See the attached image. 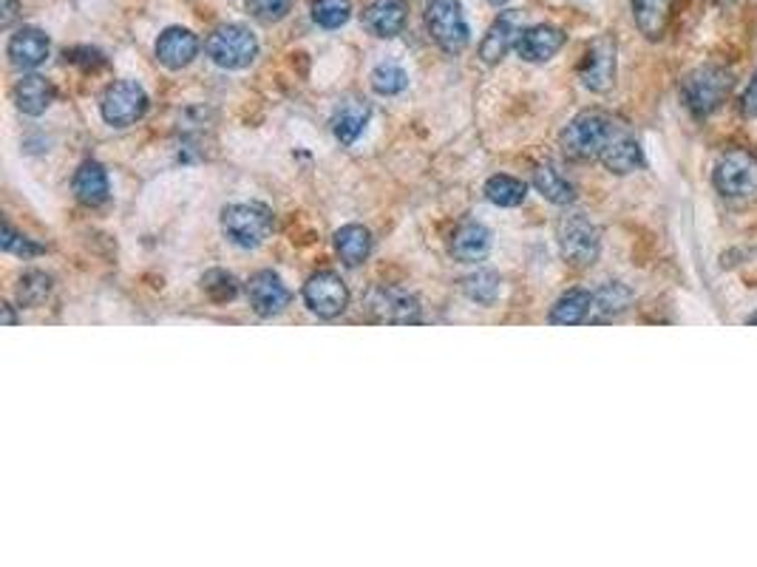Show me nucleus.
Segmentation results:
<instances>
[{
    "mask_svg": "<svg viewBox=\"0 0 757 567\" xmlns=\"http://www.w3.org/2000/svg\"><path fill=\"white\" fill-rule=\"evenodd\" d=\"M732 86H735V77L729 68L707 63L686 74L681 83V100L695 117H709L729 100Z\"/></svg>",
    "mask_w": 757,
    "mask_h": 567,
    "instance_id": "1",
    "label": "nucleus"
},
{
    "mask_svg": "<svg viewBox=\"0 0 757 567\" xmlns=\"http://www.w3.org/2000/svg\"><path fill=\"white\" fill-rule=\"evenodd\" d=\"M616 128L619 123L605 111H582L562 131V151L568 153L570 160H598Z\"/></svg>",
    "mask_w": 757,
    "mask_h": 567,
    "instance_id": "2",
    "label": "nucleus"
},
{
    "mask_svg": "<svg viewBox=\"0 0 757 567\" xmlns=\"http://www.w3.org/2000/svg\"><path fill=\"white\" fill-rule=\"evenodd\" d=\"M222 234L241 250L258 248L273 234V211L258 202L227 204L222 211Z\"/></svg>",
    "mask_w": 757,
    "mask_h": 567,
    "instance_id": "3",
    "label": "nucleus"
},
{
    "mask_svg": "<svg viewBox=\"0 0 757 567\" xmlns=\"http://www.w3.org/2000/svg\"><path fill=\"white\" fill-rule=\"evenodd\" d=\"M712 185L723 199L757 197V156L743 148L721 153L715 162Z\"/></svg>",
    "mask_w": 757,
    "mask_h": 567,
    "instance_id": "4",
    "label": "nucleus"
},
{
    "mask_svg": "<svg viewBox=\"0 0 757 567\" xmlns=\"http://www.w3.org/2000/svg\"><path fill=\"white\" fill-rule=\"evenodd\" d=\"M559 250L573 267H590L602 253V234L584 213H570L559 222Z\"/></svg>",
    "mask_w": 757,
    "mask_h": 567,
    "instance_id": "5",
    "label": "nucleus"
},
{
    "mask_svg": "<svg viewBox=\"0 0 757 567\" xmlns=\"http://www.w3.org/2000/svg\"><path fill=\"white\" fill-rule=\"evenodd\" d=\"M258 54V40L244 26H219L207 37V58L219 68H248Z\"/></svg>",
    "mask_w": 757,
    "mask_h": 567,
    "instance_id": "6",
    "label": "nucleus"
},
{
    "mask_svg": "<svg viewBox=\"0 0 757 567\" xmlns=\"http://www.w3.org/2000/svg\"><path fill=\"white\" fill-rule=\"evenodd\" d=\"M426 26L434 43L449 54H457L468 46V23L459 0H431L426 9Z\"/></svg>",
    "mask_w": 757,
    "mask_h": 567,
    "instance_id": "7",
    "label": "nucleus"
},
{
    "mask_svg": "<svg viewBox=\"0 0 757 567\" xmlns=\"http://www.w3.org/2000/svg\"><path fill=\"white\" fill-rule=\"evenodd\" d=\"M102 119L114 128H128V125L139 123L148 111V94L146 88L137 80H119L102 94Z\"/></svg>",
    "mask_w": 757,
    "mask_h": 567,
    "instance_id": "8",
    "label": "nucleus"
},
{
    "mask_svg": "<svg viewBox=\"0 0 757 567\" xmlns=\"http://www.w3.org/2000/svg\"><path fill=\"white\" fill-rule=\"evenodd\" d=\"M366 313L380 324H417L420 320V304L403 287L380 284L366 295Z\"/></svg>",
    "mask_w": 757,
    "mask_h": 567,
    "instance_id": "9",
    "label": "nucleus"
},
{
    "mask_svg": "<svg viewBox=\"0 0 757 567\" xmlns=\"http://www.w3.org/2000/svg\"><path fill=\"white\" fill-rule=\"evenodd\" d=\"M579 80L596 94L610 91L613 80H616V40L613 37H596L590 43L582 66H579Z\"/></svg>",
    "mask_w": 757,
    "mask_h": 567,
    "instance_id": "10",
    "label": "nucleus"
},
{
    "mask_svg": "<svg viewBox=\"0 0 757 567\" xmlns=\"http://www.w3.org/2000/svg\"><path fill=\"white\" fill-rule=\"evenodd\" d=\"M304 301L320 318H336V315H341L350 306V290H346L341 276L327 269V273H315L304 284Z\"/></svg>",
    "mask_w": 757,
    "mask_h": 567,
    "instance_id": "11",
    "label": "nucleus"
},
{
    "mask_svg": "<svg viewBox=\"0 0 757 567\" xmlns=\"http://www.w3.org/2000/svg\"><path fill=\"white\" fill-rule=\"evenodd\" d=\"M248 299L250 306H253L262 318H273V315L285 313L287 306H290L292 292L287 290L285 281H281L273 269H262V273H255V276L250 278Z\"/></svg>",
    "mask_w": 757,
    "mask_h": 567,
    "instance_id": "12",
    "label": "nucleus"
},
{
    "mask_svg": "<svg viewBox=\"0 0 757 567\" xmlns=\"http://www.w3.org/2000/svg\"><path fill=\"white\" fill-rule=\"evenodd\" d=\"M522 32H525L522 12H503V15L491 23L489 35L482 37V43H480L482 63H489V66L500 63V60L508 54L510 46H517Z\"/></svg>",
    "mask_w": 757,
    "mask_h": 567,
    "instance_id": "13",
    "label": "nucleus"
},
{
    "mask_svg": "<svg viewBox=\"0 0 757 567\" xmlns=\"http://www.w3.org/2000/svg\"><path fill=\"white\" fill-rule=\"evenodd\" d=\"M598 162H602L610 174L627 176L644 165V151H641V142L633 137V131H627L624 125L619 123V128H616L607 148L602 151Z\"/></svg>",
    "mask_w": 757,
    "mask_h": 567,
    "instance_id": "14",
    "label": "nucleus"
},
{
    "mask_svg": "<svg viewBox=\"0 0 757 567\" xmlns=\"http://www.w3.org/2000/svg\"><path fill=\"white\" fill-rule=\"evenodd\" d=\"M562 46H565V32L556 29V26H545V23L528 26L517 40L519 58L528 60V63H545L554 54H559Z\"/></svg>",
    "mask_w": 757,
    "mask_h": 567,
    "instance_id": "15",
    "label": "nucleus"
},
{
    "mask_svg": "<svg viewBox=\"0 0 757 567\" xmlns=\"http://www.w3.org/2000/svg\"><path fill=\"white\" fill-rule=\"evenodd\" d=\"M7 51H9V60H12V66L29 72V68H37L40 63H46V58H49V37H46L40 29L26 26V29L12 35Z\"/></svg>",
    "mask_w": 757,
    "mask_h": 567,
    "instance_id": "16",
    "label": "nucleus"
},
{
    "mask_svg": "<svg viewBox=\"0 0 757 567\" xmlns=\"http://www.w3.org/2000/svg\"><path fill=\"white\" fill-rule=\"evenodd\" d=\"M199 51V40L193 32L188 29H179V26H174V29L162 32L160 40H156V60H160L165 68H185L190 66V60L197 58Z\"/></svg>",
    "mask_w": 757,
    "mask_h": 567,
    "instance_id": "17",
    "label": "nucleus"
},
{
    "mask_svg": "<svg viewBox=\"0 0 757 567\" xmlns=\"http://www.w3.org/2000/svg\"><path fill=\"white\" fill-rule=\"evenodd\" d=\"M364 26L375 37L401 35L406 26V3L403 0H371L364 12Z\"/></svg>",
    "mask_w": 757,
    "mask_h": 567,
    "instance_id": "18",
    "label": "nucleus"
},
{
    "mask_svg": "<svg viewBox=\"0 0 757 567\" xmlns=\"http://www.w3.org/2000/svg\"><path fill=\"white\" fill-rule=\"evenodd\" d=\"M12 97H15L17 111L29 114V117H40L54 102V86L46 77H40V74H26V77H21L15 83Z\"/></svg>",
    "mask_w": 757,
    "mask_h": 567,
    "instance_id": "19",
    "label": "nucleus"
},
{
    "mask_svg": "<svg viewBox=\"0 0 757 567\" xmlns=\"http://www.w3.org/2000/svg\"><path fill=\"white\" fill-rule=\"evenodd\" d=\"M633 304V290L621 281L602 284L596 292H593V310H590V324H605L613 320L616 315H621L627 306Z\"/></svg>",
    "mask_w": 757,
    "mask_h": 567,
    "instance_id": "20",
    "label": "nucleus"
},
{
    "mask_svg": "<svg viewBox=\"0 0 757 567\" xmlns=\"http://www.w3.org/2000/svg\"><path fill=\"white\" fill-rule=\"evenodd\" d=\"M491 250V230L485 225L468 222L454 234L452 239V255L463 264L482 262Z\"/></svg>",
    "mask_w": 757,
    "mask_h": 567,
    "instance_id": "21",
    "label": "nucleus"
},
{
    "mask_svg": "<svg viewBox=\"0 0 757 567\" xmlns=\"http://www.w3.org/2000/svg\"><path fill=\"white\" fill-rule=\"evenodd\" d=\"M676 0H633V17L639 32L647 40H661L667 35Z\"/></svg>",
    "mask_w": 757,
    "mask_h": 567,
    "instance_id": "22",
    "label": "nucleus"
},
{
    "mask_svg": "<svg viewBox=\"0 0 757 567\" xmlns=\"http://www.w3.org/2000/svg\"><path fill=\"white\" fill-rule=\"evenodd\" d=\"M74 197L88 207H97L109 199V174L100 162H83L74 174Z\"/></svg>",
    "mask_w": 757,
    "mask_h": 567,
    "instance_id": "23",
    "label": "nucleus"
},
{
    "mask_svg": "<svg viewBox=\"0 0 757 567\" xmlns=\"http://www.w3.org/2000/svg\"><path fill=\"white\" fill-rule=\"evenodd\" d=\"M369 123V105L361 100L341 102L332 114V134L341 146H352Z\"/></svg>",
    "mask_w": 757,
    "mask_h": 567,
    "instance_id": "24",
    "label": "nucleus"
},
{
    "mask_svg": "<svg viewBox=\"0 0 757 567\" xmlns=\"http://www.w3.org/2000/svg\"><path fill=\"white\" fill-rule=\"evenodd\" d=\"M590 310H593V292L568 290L551 306L547 320L556 327H576V324H584L590 318Z\"/></svg>",
    "mask_w": 757,
    "mask_h": 567,
    "instance_id": "25",
    "label": "nucleus"
},
{
    "mask_svg": "<svg viewBox=\"0 0 757 567\" xmlns=\"http://www.w3.org/2000/svg\"><path fill=\"white\" fill-rule=\"evenodd\" d=\"M336 250L346 267H357V264H364L366 259H369V250H371L369 230L361 225L341 227V230L336 234Z\"/></svg>",
    "mask_w": 757,
    "mask_h": 567,
    "instance_id": "26",
    "label": "nucleus"
},
{
    "mask_svg": "<svg viewBox=\"0 0 757 567\" xmlns=\"http://www.w3.org/2000/svg\"><path fill=\"white\" fill-rule=\"evenodd\" d=\"M533 188H537L547 202L562 204V207H565V204H573L576 199V188L554 165H539L537 171H533Z\"/></svg>",
    "mask_w": 757,
    "mask_h": 567,
    "instance_id": "27",
    "label": "nucleus"
},
{
    "mask_svg": "<svg viewBox=\"0 0 757 567\" xmlns=\"http://www.w3.org/2000/svg\"><path fill=\"white\" fill-rule=\"evenodd\" d=\"M485 197H489L491 204H500V207H519L528 197V188L514 176L496 174L485 182Z\"/></svg>",
    "mask_w": 757,
    "mask_h": 567,
    "instance_id": "28",
    "label": "nucleus"
},
{
    "mask_svg": "<svg viewBox=\"0 0 757 567\" xmlns=\"http://www.w3.org/2000/svg\"><path fill=\"white\" fill-rule=\"evenodd\" d=\"M500 287H503V281H500V276L491 273V269H477L474 276L463 278V292H466L471 301L485 306H491L500 299Z\"/></svg>",
    "mask_w": 757,
    "mask_h": 567,
    "instance_id": "29",
    "label": "nucleus"
},
{
    "mask_svg": "<svg viewBox=\"0 0 757 567\" xmlns=\"http://www.w3.org/2000/svg\"><path fill=\"white\" fill-rule=\"evenodd\" d=\"M51 292V276L40 273V269H29L23 273V278L17 281V301L23 306H40Z\"/></svg>",
    "mask_w": 757,
    "mask_h": 567,
    "instance_id": "30",
    "label": "nucleus"
},
{
    "mask_svg": "<svg viewBox=\"0 0 757 567\" xmlns=\"http://www.w3.org/2000/svg\"><path fill=\"white\" fill-rule=\"evenodd\" d=\"M202 290L216 304H227V301H234L239 295V281H236V276L225 273V269H211V273L202 276Z\"/></svg>",
    "mask_w": 757,
    "mask_h": 567,
    "instance_id": "31",
    "label": "nucleus"
},
{
    "mask_svg": "<svg viewBox=\"0 0 757 567\" xmlns=\"http://www.w3.org/2000/svg\"><path fill=\"white\" fill-rule=\"evenodd\" d=\"M313 17L324 29H341L352 17V3L350 0H318L313 7Z\"/></svg>",
    "mask_w": 757,
    "mask_h": 567,
    "instance_id": "32",
    "label": "nucleus"
},
{
    "mask_svg": "<svg viewBox=\"0 0 757 567\" xmlns=\"http://www.w3.org/2000/svg\"><path fill=\"white\" fill-rule=\"evenodd\" d=\"M406 86H408L406 72H403L401 66H394V63H383V66H378L375 72H371V88H375L378 94L394 97V94H401Z\"/></svg>",
    "mask_w": 757,
    "mask_h": 567,
    "instance_id": "33",
    "label": "nucleus"
},
{
    "mask_svg": "<svg viewBox=\"0 0 757 567\" xmlns=\"http://www.w3.org/2000/svg\"><path fill=\"white\" fill-rule=\"evenodd\" d=\"M250 15L264 23H276L290 12V0H248Z\"/></svg>",
    "mask_w": 757,
    "mask_h": 567,
    "instance_id": "34",
    "label": "nucleus"
},
{
    "mask_svg": "<svg viewBox=\"0 0 757 567\" xmlns=\"http://www.w3.org/2000/svg\"><path fill=\"white\" fill-rule=\"evenodd\" d=\"M3 250L15 255H40L43 253V244H35L26 236H17L12 227H3Z\"/></svg>",
    "mask_w": 757,
    "mask_h": 567,
    "instance_id": "35",
    "label": "nucleus"
},
{
    "mask_svg": "<svg viewBox=\"0 0 757 567\" xmlns=\"http://www.w3.org/2000/svg\"><path fill=\"white\" fill-rule=\"evenodd\" d=\"M741 114L743 117H749V119H757V72L752 74V80L746 83V88H743V94H741Z\"/></svg>",
    "mask_w": 757,
    "mask_h": 567,
    "instance_id": "36",
    "label": "nucleus"
},
{
    "mask_svg": "<svg viewBox=\"0 0 757 567\" xmlns=\"http://www.w3.org/2000/svg\"><path fill=\"white\" fill-rule=\"evenodd\" d=\"M15 15H17V0H3V17H0V26L9 29L12 21H15Z\"/></svg>",
    "mask_w": 757,
    "mask_h": 567,
    "instance_id": "37",
    "label": "nucleus"
},
{
    "mask_svg": "<svg viewBox=\"0 0 757 567\" xmlns=\"http://www.w3.org/2000/svg\"><path fill=\"white\" fill-rule=\"evenodd\" d=\"M3 315H7V324H15V313H12V306L3 304Z\"/></svg>",
    "mask_w": 757,
    "mask_h": 567,
    "instance_id": "38",
    "label": "nucleus"
},
{
    "mask_svg": "<svg viewBox=\"0 0 757 567\" xmlns=\"http://www.w3.org/2000/svg\"><path fill=\"white\" fill-rule=\"evenodd\" d=\"M746 324H749V327H757V313H752L749 318H746Z\"/></svg>",
    "mask_w": 757,
    "mask_h": 567,
    "instance_id": "39",
    "label": "nucleus"
},
{
    "mask_svg": "<svg viewBox=\"0 0 757 567\" xmlns=\"http://www.w3.org/2000/svg\"><path fill=\"white\" fill-rule=\"evenodd\" d=\"M489 3H494V7H503V3H508V0H489Z\"/></svg>",
    "mask_w": 757,
    "mask_h": 567,
    "instance_id": "40",
    "label": "nucleus"
}]
</instances>
